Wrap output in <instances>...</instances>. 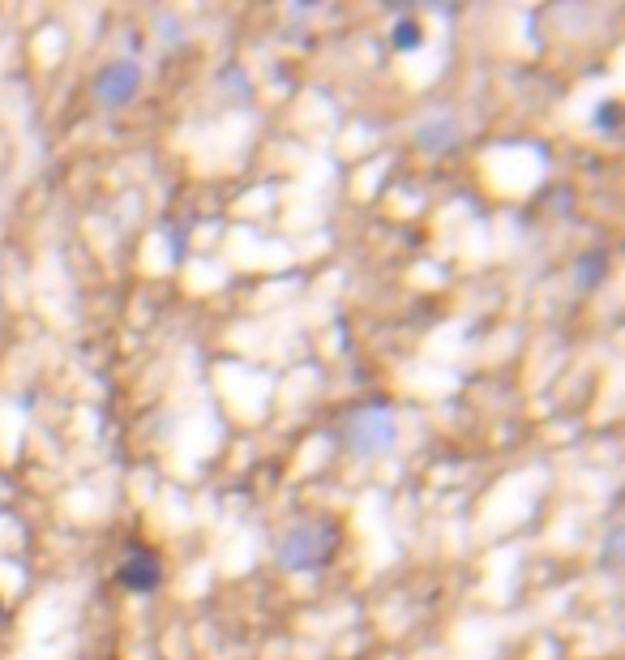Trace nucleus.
Wrapping results in <instances>:
<instances>
[{
    "label": "nucleus",
    "instance_id": "nucleus-3",
    "mask_svg": "<svg viewBox=\"0 0 625 660\" xmlns=\"http://www.w3.org/2000/svg\"><path fill=\"white\" fill-rule=\"evenodd\" d=\"M142 82H146V73L137 60H108L99 73H95V82H90V95H95V103L103 112H116V108H125V103H133L137 95H142Z\"/></svg>",
    "mask_w": 625,
    "mask_h": 660
},
{
    "label": "nucleus",
    "instance_id": "nucleus-8",
    "mask_svg": "<svg viewBox=\"0 0 625 660\" xmlns=\"http://www.w3.org/2000/svg\"><path fill=\"white\" fill-rule=\"evenodd\" d=\"M219 90H227V95H236V99H253V82L245 78V69L240 65H227L219 73Z\"/></svg>",
    "mask_w": 625,
    "mask_h": 660
},
{
    "label": "nucleus",
    "instance_id": "nucleus-2",
    "mask_svg": "<svg viewBox=\"0 0 625 660\" xmlns=\"http://www.w3.org/2000/svg\"><path fill=\"white\" fill-rule=\"evenodd\" d=\"M343 442L356 450V455H381L399 442V416H394L390 403H369V408H356L343 420Z\"/></svg>",
    "mask_w": 625,
    "mask_h": 660
},
{
    "label": "nucleus",
    "instance_id": "nucleus-6",
    "mask_svg": "<svg viewBox=\"0 0 625 660\" xmlns=\"http://www.w3.org/2000/svg\"><path fill=\"white\" fill-rule=\"evenodd\" d=\"M600 275H604V253H583L578 266H574V288L578 292H591L600 283Z\"/></svg>",
    "mask_w": 625,
    "mask_h": 660
},
{
    "label": "nucleus",
    "instance_id": "nucleus-12",
    "mask_svg": "<svg viewBox=\"0 0 625 660\" xmlns=\"http://www.w3.org/2000/svg\"><path fill=\"white\" fill-rule=\"evenodd\" d=\"M0 622H5V605H0Z\"/></svg>",
    "mask_w": 625,
    "mask_h": 660
},
{
    "label": "nucleus",
    "instance_id": "nucleus-9",
    "mask_svg": "<svg viewBox=\"0 0 625 660\" xmlns=\"http://www.w3.org/2000/svg\"><path fill=\"white\" fill-rule=\"evenodd\" d=\"M617 103H600V108H596V116H591V125H596V133H608V138H613V133H617Z\"/></svg>",
    "mask_w": 625,
    "mask_h": 660
},
{
    "label": "nucleus",
    "instance_id": "nucleus-7",
    "mask_svg": "<svg viewBox=\"0 0 625 660\" xmlns=\"http://www.w3.org/2000/svg\"><path fill=\"white\" fill-rule=\"evenodd\" d=\"M390 39H394V48H399V52H416L420 43H424V30H420V22H416V18H411V13H407V18H399V22H394Z\"/></svg>",
    "mask_w": 625,
    "mask_h": 660
},
{
    "label": "nucleus",
    "instance_id": "nucleus-11",
    "mask_svg": "<svg viewBox=\"0 0 625 660\" xmlns=\"http://www.w3.org/2000/svg\"><path fill=\"white\" fill-rule=\"evenodd\" d=\"M159 26H163V43H167V48H180V39H185V35H180V22L176 18H159Z\"/></svg>",
    "mask_w": 625,
    "mask_h": 660
},
{
    "label": "nucleus",
    "instance_id": "nucleus-4",
    "mask_svg": "<svg viewBox=\"0 0 625 660\" xmlns=\"http://www.w3.org/2000/svg\"><path fill=\"white\" fill-rule=\"evenodd\" d=\"M116 583H120V588H125L129 596H150V592H159V583H163V562H159V553L150 549V545H129L125 558H120V566H116Z\"/></svg>",
    "mask_w": 625,
    "mask_h": 660
},
{
    "label": "nucleus",
    "instance_id": "nucleus-5",
    "mask_svg": "<svg viewBox=\"0 0 625 660\" xmlns=\"http://www.w3.org/2000/svg\"><path fill=\"white\" fill-rule=\"evenodd\" d=\"M459 116L454 112H433V116H424L420 125H416V150L420 155H429V159H437V155H450L454 146H459Z\"/></svg>",
    "mask_w": 625,
    "mask_h": 660
},
{
    "label": "nucleus",
    "instance_id": "nucleus-10",
    "mask_svg": "<svg viewBox=\"0 0 625 660\" xmlns=\"http://www.w3.org/2000/svg\"><path fill=\"white\" fill-rule=\"evenodd\" d=\"M617 562H621V528H613V532H608V540H604V558H600V566H604V570H617Z\"/></svg>",
    "mask_w": 625,
    "mask_h": 660
},
{
    "label": "nucleus",
    "instance_id": "nucleus-1",
    "mask_svg": "<svg viewBox=\"0 0 625 660\" xmlns=\"http://www.w3.org/2000/svg\"><path fill=\"white\" fill-rule=\"evenodd\" d=\"M339 540L343 532L334 519H300L279 540V566L287 575H313V570H322L339 553Z\"/></svg>",
    "mask_w": 625,
    "mask_h": 660
}]
</instances>
